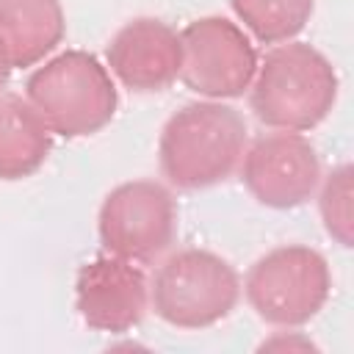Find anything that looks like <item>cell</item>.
<instances>
[{
	"label": "cell",
	"instance_id": "1",
	"mask_svg": "<svg viewBox=\"0 0 354 354\" xmlns=\"http://www.w3.org/2000/svg\"><path fill=\"white\" fill-rule=\"evenodd\" d=\"M246 152V122L221 100L188 102L160 130L158 163L180 191L213 188L235 174Z\"/></svg>",
	"mask_w": 354,
	"mask_h": 354
},
{
	"label": "cell",
	"instance_id": "14",
	"mask_svg": "<svg viewBox=\"0 0 354 354\" xmlns=\"http://www.w3.org/2000/svg\"><path fill=\"white\" fill-rule=\"evenodd\" d=\"M321 221L329 238H335L340 246H354V218H351V166L343 163L324 177L321 196H318Z\"/></svg>",
	"mask_w": 354,
	"mask_h": 354
},
{
	"label": "cell",
	"instance_id": "6",
	"mask_svg": "<svg viewBox=\"0 0 354 354\" xmlns=\"http://www.w3.org/2000/svg\"><path fill=\"white\" fill-rule=\"evenodd\" d=\"M97 232L108 254L130 263H152L174 243L177 202L155 180L122 183L102 199Z\"/></svg>",
	"mask_w": 354,
	"mask_h": 354
},
{
	"label": "cell",
	"instance_id": "3",
	"mask_svg": "<svg viewBox=\"0 0 354 354\" xmlns=\"http://www.w3.org/2000/svg\"><path fill=\"white\" fill-rule=\"evenodd\" d=\"M25 100L47 130L64 138L100 133L119 105L108 66L86 50H66L39 66L25 83Z\"/></svg>",
	"mask_w": 354,
	"mask_h": 354
},
{
	"label": "cell",
	"instance_id": "5",
	"mask_svg": "<svg viewBox=\"0 0 354 354\" xmlns=\"http://www.w3.org/2000/svg\"><path fill=\"white\" fill-rule=\"evenodd\" d=\"M332 290L329 263L321 252L288 243L266 252L252 263L243 293L257 318L271 326H304L313 321Z\"/></svg>",
	"mask_w": 354,
	"mask_h": 354
},
{
	"label": "cell",
	"instance_id": "4",
	"mask_svg": "<svg viewBox=\"0 0 354 354\" xmlns=\"http://www.w3.org/2000/svg\"><path fill=\"white\" fill-rule=\"evenodd\" d=\"M238 299V271L207 249H180L169 254L149 282L155 315L177 329L213 326L235 310Z\"/></svg>",
	"mask_w": 354,
	"mask_h": 354
},
{
	"label": "cell",
	"instance_id": "13",
	"mask_svg": "<svg viewBox=\"0 0 354 354\" xmlns=\"http://www.w3.org/2000/svg\"><path fill=\"white\" fill-rule=\"evenodd\" d=\"M230 6L257 41L282 44L310 22L315 0H230Z\"/></svg>",
	"mask_w": 354,
	"mask_h": 354
},
{
	"label": "cell",
	"instance_id": "9",
	"mask_svg": "<svg viewBox=\"0 0 354 354\" xmlns=\"http://www.w3.org/2000/svg\"><path fill=\"white\" fill-rule=\"evenodd\" d=\"M75 307L86 326L122 335L141 324L149 307V282L138 263L105 254L77 268Z\"/></svg>",
	"mask_w": 354,
	"mask_h": 354
},
{
	"label": "cell",
	"instance_id": "15",
	"mask_svg": "<svg viewBox=\"0 0 354 354\" xmlns=\"http://www.w3.org/2000/svg\"><path fill=\"white\" fill-rule=\"evenodd\" d=\"M8 75H11V64H8V58H6V53L0 47V88L8 83Z\"/></svg>",
	"mask_w": 354,
	"mask_h": 354
},
{
	"label": "cell",
	"instance_id": "12",
	"mask_svg": "<svg viewBox=\"0 0 354 354\" xmlns=\"http://www.w3.org/2000/svg\"><path fill=\"white\" fill-rule=\"evenodd\" d=\"M53 133L17 94H0V180H22L41 169L53 149Z\"/></svg>",
	"mask_w": 354,
	"mask_h": 354
},
{
	"label": "cell",
	"instance_id": "7",
	"mask_svg": "<svg viewBox=\"0 0 354 354\" xmlns=\"http://www.w3.org/2000/svg\"><path fill=\"white\" fill-rule=\"evenodd\" d=\"M180 80L194 94L232 100L249 91L257 72V50L235 22L199 17L180 30Z\"/></svg>",
	"mask_w": 354,
	"mask_h": 354
},
{
	"label": "cell",
	"instance_id": "2",
	"mask_svg": "<svg viewBox=\"0 0 354 354\" xmlns=\"http://www.w3.org/2000/svg\"><path fill=\"white\" fill-rule=\"evenodd\" d=\"M337 100V72L324 53L304 41L277 44L257 64L249 86L254 116L274 130L304 133L318 127Z\"/></svg>",
	"mask_w": 354,
	"mask_h": 354
},
{
	"label": "cell",
	"instance_id": "8",
	"mask_svg": "<svg viewBox=\"0 0 354 354\" xmlns=\"http://www.w3.org/2000/svg\"><path fill=\"white\" fill-rule=\"evenodd\" d=\"M246 191L266 207L290 210L304 205L321 185V160L301 133H268L241 158Z\"/></svg>",
	"mask_w": 354,
	"mask_h": 354
},
{
	"label": "cell",
	"instance_id": "10",
	"mask_svg": "<svg viewBox=\"0 0 354 354\" xmlns=\"http://www.w3.org/2000/svg\"><path fill=\"white\" fill-rule=\"evenodd\" d=\"M105 58L124 88L138 94L163 91L180 77V33L155 17H136L113 33Z\"/></svg>",
	"mask_w": 354,
	"mask_h": 354
},
{
	"label": "cell",
	"instance_id": "11",
	"mask_svg": "<svg viewBox=\"0 0 354 354\" xmlns=\"http://www.w3.org/2000/svg\"><path fill=\"white\" fill-rule=\"evenodd\" d=\"M66 33L61 0H0V47L11 69L44 61Z\"/></svg>",
	"mask_w": 354,
	"mask_h": 354
}]
</instances>
